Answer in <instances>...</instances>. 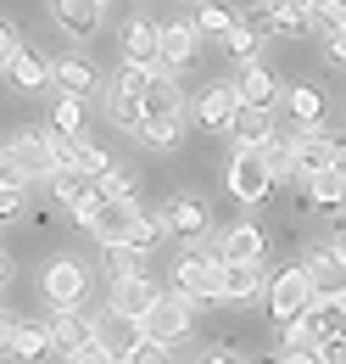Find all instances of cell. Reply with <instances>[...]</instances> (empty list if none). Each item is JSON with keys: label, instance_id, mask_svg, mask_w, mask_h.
I'll return each mask as SVG.
<instances>
[{"label": "cell", "instance_id": "obj_12", "mask_svg": "<svg viewBox=\"0 0 346 364\" xmlns=\"http://www.w3.org/2000/svg\"><path fill=\"white\" fill-rule=\"evenodd\" d=\"M162 230H173V235H184V241H201L207 230H213V213H207V202L201 196H173L168 208H162V219H157Z\"/></svg>", "mask_w": 346, "mask_h": 364}, {"label": "cell", "instance_id": "obj_14", "mask_svg": "<svg viewBox=\"0 0 346 364\" xmlns=\"http://www.w3.org/2000/svg\"><path fill=\"white\" fill-rule=\"evenodd\" d=\"M235 107H240L235 85H207V90L196 95V124H201V129H213V135H223V129H229V118H235Z\"/></svg>", "mask_w": 346, "mask_h": 364}, {"label": "cell", "instance_id": "obj_37", "mask_svg": "<svg viewBox=\"0 0 346 364\" xmlns=\"http://www.w3.org/2000/svg\"><path fill=\"white\" fill-rule=\"evenodd\" d=\"M291 151H296V135H274L262 140V157H268V168H274V180H291Z\"/></svg>", "mask_w": 346, "mask_h": 364}, {"label": "cell", "instance_id": "obj_5", "mask_svg": "<svg viewBox=\"0 0 346 364\" xmlns=\"http://www.w3.org/2000/svg\"><path fill=\"white\" fill-rule=\"evenodd\" d=\"M40 291H45V303H50V309H79V303H84V291H89L84 264H79V258H56V264H45Z\"/></svg>", "mask_w": 346, "mask_h": 364}, {"label": "cell", "instance_id": "obj_31", "mask_svg": "<svg viewBox=\"0 0 346 364\" xmlns=\"http://www.w3.org/2000/svg\"><path fill=\"white\" fill-rule=\"evenodd\" d=\"M285 107H291V118H296L302 129H318V118H324V90H313V85H296V90L285 95Z\"/></svg>", "mask_w": 346, "mask_h": 364}, {"label": "cell", "instance_id": "obj_45", "mask_svg": "<svg viewBox=\"0 0 346 364\" xmlns=\"http://www.w3.org/2000/svg\"><path fill=\"white\" fill-rule=\"evenodd\" d=\"M0 185H6V191H23V174H17V163H11V151H6V146H0Z\"/></svg>", "mask_w": 346, "mask_h": 364}, {"label": "cell", "instance_id": "obj_50", "mask_svg": "<svg viewBox=\"0 0 346 364\" xmlns=\"http://www.w3.org/2000/svg\"><path fill=\"white\" fill-rule=\"evenodd\" d=\"M330 174L346 185V146H335V163H330Z\"/></svg>", "mask_w": 346, "mask_h": 364}, {"label": "cell", "instance_id": "obj_49", "mask_svg": "<svg viewBox=\"0 0 346 364\" xmlns=\"http://www.w3.org/2000/svg\"><path fill=\"white\" fill-rule=\"evenodd\" d=\"M11 325H17V314H6V309H0V353L11 348Z\"/></svg>", "mask_w": 346, "mask_h": 364}, {"label": "cell", "instance_id": "obj_53", "mask_svg": "<svg viewBox=\"0 0 346 364\" xmlns=\"http://www.w3.org/2000/svg\"><path fill=\"white\" fill-rule=\"evenodd\" d=\"M335 230H341V241H335V252L346 258V219H335Z\"/></svg>", "mask_w": 346, "mask_h": 364}, {"label": "cell", "instance_id": "obj_25", "mask_svg": "<svg viewBox=\"0 0 346 364\" xmlns=\"http://www.w3.org/2000/svg\"><path fill=\"white\" fill-rule=\"evenodd\" d=\"M123 56H129V68H157V23H145V17L123 23Z\"/></svg>", "mask_w": 346, "mask_h": 364}, {"label": "cell", "instance_id": "obj_24", "mask_svg": "<svg viewBox=\"0 0 346 364\" xmlns=\"http://www.w3.org/2000/svg\"><path fill=\"white\" fill-rule=\"evenodd\" d=\"M50 85L62 95H79V101H84V95L95 90V68H89L84 56H62V62H50Z\"/></svg>", "mask_w": 346, "mask_h": 364}, {"label": "cell", "instance_id": "obj_42", "mask_svg": "<svg viewBox=\"0 0 346 364\" xmlns=\"http://www.w3.org/2000/svg\"><path fill=\"white\" fill-rule=\"evenodd\" d=\"M17 50H23V34H17L11 23H0V73L11 68V56H17Z\"/></svg>", "mask_w": 346, "mask_h": 364}, {"label": "cell", "instance_id": "obj_33", "mask_svg": "<svg viewBox=\"0 0 346 364\" xmlns=\"http://www.w3.org/2000/svg\"><path fill=\"white\" fill-rule=\"evenodd\" d=\"M307 17L313 28L330 40V34H346V0H307Z\"/></svg>", "mask_w": 346, "mask_h": 364}, {"label": "cell", "instance_id": "obj_51", "mask_svg": "<svg viewBox=\"0 0 346 364\" xmlns=\"http://www.w3.org/2000/svg\"><path fill=\"white\" fill-rule=\"evenodd\" d=\"M285 364H318V353H279Z\"/></svg>", "mask_w": 346, "mask_h": 364}, {"label": "cell", "instance_id": "obj_27", "mask_svg": "<svg viewBox=\"0 0 346 364\" xmlns=\"http://www.w3.org/2000/svg\"><path fill=\"white\" fill-rule=\"evenodd\" d=\"M6 73H11V85H17V90H45V85H50V62H45L40 50H17Z\"/></svg>", "mask_w": 346, "mask_h": 364}, {"label": "cell", "instance_id": "obj_38", "mask_svg": "<svg viewBox=\"0 0 346 364\" xmlns=\"http://www.w3.org/2000/svg\"><path fill=\"white\" fill-rule=\"evenodd\" d=\"M229 23H240V17H235L229 6H218V0H207V6L196 11V34H223Z\"/></svg>", "mask_w": 346, "mask_h": 364}, {"label": "cell", "instance_id": "obj_13", "mask_svg": "<svg viewBox=\"0 0 346 364\" xmlns=\"http://www.w3.org/2000/svg\"><path fill=\"white\" fill-rule=\"evenodd\" d=\"M45 331H50V348L56 353H79L89 336H95V319L79 314V309H56V314L45 319Z\"/></svg>", "mask_w": 346, "mask_h": 364}, {"label": "cell", "instance_id": "obj_19", "mask_svg": "<svg viewBox=\"0 0 346 364\" xmlns=\"http://www.w3.org/2000/svg\"><path fill=\"white\" fill-rule=\"evenodd\" d=\"M268 269L262 264H223V303H257Z\"/></svg>", "mask_w": 346, "mask_h": 364}, {"label": "cell", "instance_id": "obj_28", "mask_svg": "<svg viewBox=\"0 0 346 364\" xmlns=\"http://www.w3.org/2000/svg\"><path fill=\"white\" fill-rule=\"evenodd\" d=\"M45 129H50V135H67V140H84V101H79V95H56Z\"/></svg>", "mask_w": 346, "mask_h": 364}, {"label": "cell", "instance_id": "obj_32", "mask_svg": "<svg viewBox=\"0 0 346 364\" xmlns=\"http://www.w3.org/2000/svg\"><path fill=\"white\" fill-rule=\"evenodd\" d=\"M106 118H112L118 129H140L145 107H140V95H129L123 85H112V95H106Z\"/></svg>", "mask_w": 346, "mask_h": 364}, {"label": "cell", "instance_id": "obj_34", "mask_svg": "<svg viewBox=\"0 0 346 364\" xmlns=\"http://www.w3.org/2000/svg\"><path fill=\"white\" fill-rule=\"evenodd\" d=\"M307 185V208H341L346 202V185L324 168V174H313V180H302Z\"/></svg>", "mask_w": 346, "mask_h": 364}, {"label": "cell", "instance_id": "obj_35", "mask_svg": "<svg viewBox=\"0 0 346 364\" xmlns=\"http://www.w3.org/2000/svg\"><path fill=\"white\" fill-rule=\"evenodd\" d=\"M218 40H223V50H229L235 62H257V46H262V34H252L246 23H229V28L218 34Z\"/></svg>", "mask_w": 346, "mask_h": 364}, {"label": "cell", "instance_id": "obj_6", "mask_svg": "<svg viewBox=\"0 0 346 364\" xmlns=\"http://www.w3.org/2000/svg\"><path fill=\"white\" fill-rule=\"evenodd\" d=\"M307 291H313V303H341V291H346V258L335 252V247H313L307 252Z\"/></svg>", "mask_w": 346, "mask_h": 364}, {"label": "cell", "instance_id": "obj_20", "mask_svg": "<svg viewBox=\"0 0 346 364\" xmlns=\"http://www.w3.org/2000/svg\"><path fill=\"white\" fill-rule=\"evenodd\" d=\"M50 17L73 34V40H89L101 28V0H50Z\"/></svg>", "mask_w": 346, "mask_h": 364}, {"label": "cell", "instance_id": "obj_55", "mask_svg": "<svg viewBox=\"0 0 346 364\" xmlns=\"http://www.w3.org/2000/svg\"><path fill=\"white\" fill-rule=\"evenodd\" d=\"M291 6H307V0H291Z\"/></svg>", "mask_w": 346, "mask_h": 364}, {"label": "cell", "instance_id": "obj_56", "mask_svg": "<svg viewBox=\"0 0 346 364\" xmlns=\"http://www.w3.org/2000/svg\"><path fill=\"white\" fill-rule=\"evenodd\" d=\"M101 6H106V0H101Z\"/></svg>", "mask_w": 346, "mask_h": 364}, {"label": "cell", "instance_id": "obj_46", "mask_svg": "<svg viewBox=\"0 0 346 364\" xmlns=\"http://www.w3.org/2000/svg\"><path fill=\"white\" fill-rule=\"evenodd\" d=\"M17 213H23V191H6L0 185V225H11Z\"/></svg>", "mask_w": 346, "mask_h": 364}, {"label": "cell", "instance_id": "obj_30", "mask_svg": "<svg viewBox=\"0 0 346 364\" xmlns=\"http://www.w3.org/2000/svg\"><path fill=\"white\" fill-rule=\"evenodd\" d=\"M151 112H179V85H173L168 68H151V85H145V118Z\"/></svg>", "mask_w": 346, "mask_h": 364}, {"label": "cell", "instance_id": "obj_29", "mask_svg": "<svg viewBox=\"0 0 346 364\" xmlns=\"http://www.w3.org/2000/svg\"><path fill=\"white\" fill-rule=\"evenodd\" d=\"M89 191H95V180H89L84 168H50V196H56V202L73 208V202H84Z\"/></svg>", "mask_w": 346, "mask_h": 364}, {"label": "cell", "instance_id": "obj_52", "mask_svg": "<svg viewBox=\"0 0 346 364\" xmlns=\"http://www.w3.org/2000/svg\"><path fill=\"white\" fill-rule=\"evenodd\" d=\"M11 280V258H6V247H0V286Z\"/></svg>", "mask_w": 346, "mask_h": 364}, {"label": "cell", "instance_id": "obj_39", "mask_svg": "<svg viewBox=\"0 0 346 364\" xmlns=\"http://www.w3.org/2000/svg\"><path fill=\"white\" fill-rule=\"evenodd\" d=\"M95 191H101V196H129V202H134V174H123V168H106V174L95 180Z\"/></svg>", "mask_w": 346, "mask_h": 364}, {"label": "cell", "instance_id": "obj_11", "mask_svg": "<svg viewBox=\"0 0 346 364\" xmlns=\"http://www.w3.org/2000/svg\"><path fill=\"white\" fill-rule=\"evenodd\" d=\"M6 151H11V163H17V174L34 185V180H50V140L45 129H23V135L6 140Z\"/></svg>", "mask_w": 346, "mask_h": 364}, {"label": "cell", "instance_id": "obj_40", "mask_svg": "<svg viewBox=\"0 0 346 364\" xmlns=\"http://www.w3.org/2000/svg\"><path fill=\"white\" fill-rule=\"evenodd\" d=\"M79 168H84L89 180H101V174L112 168V157H106L101 146H89V140H79Z\"/></svg>", "mask_w": 346, "mask_h": 364}, {"label": "cell", "instance_id": "obj_54", "mask_svg": "<svg viewBox=\"0 0 346 364\" xmlns=\"http://www.w3.org/2000/svg\"><path fill=\"white\" fill-rule=\"evenodd\" d=\"M262 364H285V359H262Z\"/></svg>", "mask_w": 346, "mask_h": 364}, {"label": "cell", "instance_id": "obj_22", "mask_svg": "<svg viewBox=\"0 0 346 364\" xmlns=\"http://www.w3.org/2000/svg\"><path fill=\"white\" fill-rule=\"evenodd\" d=\"M17 364H40L50 353V331H45V319H17L11 325V348H6Z\"/></svg>", "mask_w": 346, "mask_h": 364}, {"label": "cell", "instance_id": "obj_4", "mask_svg": "<svg viewBox=\"0 0 346 364\" xmlns=\"http://www.w3.org/2000/svg\"><path fill=\"white\" fill-rule=\"evenodd\" d=\"M335 319H341L335 303H307L302 314L285 325V353H318L335 336Z\"/></svg>", "mask_w": 346, "mask_h": 364}, {"label": "cell", "instance_id": "obj_7", "mask_svg": "<svg viewBox=\"0 0 346 364\" xmlns=\"http://www.w3.org/2000/svg\"><path fill=\"white\" fill-rule=\"evenodd\" d=\"M262 297H268V314L279 319V325H291V319H296V314L307 309V303H313V291H307V274H302V264H296V269H279V274H268Z\"/></svg>", "mask_w": 346, "mask_h": 364}, {"label": "cell", "instance_id": "obj_10", "mask_svg": "<svg viewBox=\"0 0 346 364\" xmlns=\"http://www.w3.org/2000/svg\"><path fill=\"white\" fill-rule=\"evenodd\" d=\"M246 28H252V34H307V28H313V17H307V6L268 0V6H252Z\"/></svg>", "mask_w": 346, "mask_h": 364}, {"label": "cell", "instance_id": "obj_8", "mask_svg": "<svg viewBox=\"0 0 346 364\" xmlns=\"http://www.w3.org/2000/svg\"><path fill=\"white\" fill-rule=\"evenodd\" d=\"M134 219H140V208H134L129 196H101V208H95V219H89V235H95L101 247H118V241L134 235Z\"/></svg>", "mask_w": 346, "mask_h": 364}, {"label": "cell", "instance_id": "obj_23", "mask_svg": "<svg viewBox=\"0 0 346 364\" xmlns=\"http://www.w3.org/2000/svg\"><path fill=\"white\" fill-rule=\"evenodd\" d=\"M134 135H140L145 151H173V146L184 140V118H179V112H151V118H140Z\"/></svg>", "mask_w": 346, "mask_h": 364}, {"label": "cell", "instance_id": "obj_9", "mask_svg": "<svg viewBox=\"0 0 346 364\" xmlns=\"http://www.w3.org/2000/svg\"><path fill=\"white\" fill-rule=\"evenodd\" d=\"M335 146L341 135H324V129H302L296 135V151H291V180H313L335 163Z\"/></svg>", "mask_w": 346, "mask_h": 364}, {"label": "cell", "instance_id": "obj_18", "mask_svg": "<svg viewBox=\"0 0 346 364\" xmlns=\"http://www.w3.org/2000/svg\"><path fill=\"white\" fill-rule=\"evenodd\" d=\"M157 303V286H151V274H134V280H112V314H123V319H140L145 309Z\"/></svg>", "mask_w": 346, "mask_h": 364}, {"label": "cell", "instance_id": "obj_47", "mask_svg": "<svg viewBox=\"0 0 346 364\" xmlns=\"http://www.w3.org/2000/svg\"><path fill=\"white\" fill-rule=\"evenodd\" d=\"M330 62H335V68H346V34H330Z\"/></svg>", "mask_w": 346, "mask_h": 364}, {"label": "cell", "instance_id": "obj_1", "mask_svg": "<svg viewBox=\"0 0 346 364\" xmlns=\"http://www.w3.org/2000/svg\"><path fill=\"white\" fill-rule=\"evenodd\" d=\"M223 185H229V196L235 202H262L268 191H274V168H268V157H262V146H235L229 151V168H223Z\"/></svg>", "mask_w": 346, "mask_h": 364}, {"label": "cell", "instance_id": "obj_44", "mask_svg": "<svg viewBox=\"0 0 346 364\" xmlns=\"http://www.w3.org/2000/svg\"><path fill=\"white\" fill-rule=\"evenodd\" d=\"M318 364H346V331H335V336L318 348Z\"/></svg>", "mask_w": 346, "mask_h": 364}, {"label": "cell", "instance_id": "obj_26", "mask_svg": "<svg viewBox=\"0 0 346 364\" xmlns=\"http://www.w3.org/2000/svg\"><path fill=\"white\" fill-rule=\"evenodd\" d=\"M235 95H240L246 107H274L279 85H274V73H268V68H257V62H240V79H235Z\"/></svg>", "mask_w": 346, "mask_h": 364}, {"label": "cell", "instance_id": "obj_15", "mask_svg": "<svg viewBox=\"0 0 346 364\" xmlns=\"http://www.w3.org/2000/svg\"><path fill=\"white\" fill-rule=\"evenodd\" d=\"M95 342L123 364L134 348H140V319H123V314H112V309H106V319H95Z\"/></svg>", "mask_w": 346, "mask_h": 364}, {"label": "cell", "instance_id": "obj_21", "mask_svg": "<svg viewBox=\"0 0 346 364\" xmlns=\"http://www.w3.org/2000/svg\"><path fill=\"white\" fill-rule=\"evenodd\" d=\"M218 258L223 264H262V230L257 225H229L218 241Z\"/></svg>", "mask_w": 346, "mask_h": 364}, {"label": "cell", "instance_id": "obj_41", "mask_svg": "<svg viewBox=\"0 0 346 364\" xmlns=\"http://www.w3.org/2000/svg\"><path fill=\"white\" fill-rule=\"evenodd\" d=\"M123 364H173V359H168V348H162V342H145V336H140V348H134Z\"/></svg>", "mask_w": 346, "mask_h": 364}, {"label": "cell", "instance_id": "obj_2", "mask_svg": "<svg viewBox=\"0 0 346 364\" xmlns=\"http://www.w3.org/2000/svg\"><path fill=\"white\" fill-rule=\"evenodd\" d=\"M173 291L190 303H223V258L218 252H184L173 264Z\"/></svg>", "mask_w": 346, "mask_h": 364}, {"label": "cell", "instance_id": "obj_17", "mask_svg": "<svg viewBox=\"0 0 346 364\" xmlns=\"http://www.w3.org/2000/svg\"><path fill=\"white\" fill-rule=\"evenodd\" d=\"M190 56H196V28H184V23H168V28H157V68H190Z\"/></svg>", "mask_w": 346, "mask_h": 364}, {"label": "cell", "instance_id": "obj_48", "mask_svg": "<svg viewBox=\"0 0 346 364\" xmlns=\"http://www.w3.org/2000/svg\"><path fill=\"white\" fill-rule=\"evenodd\" d=\"M201 364H240V359H235L229 348H207V353H201Z\"/></svg>", "mask_w": 346, "mask_h": 364}, {"label": "cell", "instance_id": "obj_16", "mask_svg": "<svg viewBox=\"0 0 346 364\" xmlns=\"http://www.w3.org/2000/svg\"><path fill=\"white\" fill-rule=\"evenodd\" d=\"M223 135L235 140V146H262V140L274 135V107H246V101H240Z\"/></svg>", "mask_w": 346, "mask_h": 364}, {"label": "cell", "instance_id": "obj_3", "mask_svg": "<svg viewBox=\"0 0 346 364\" xmlns=\"http://www.w3.org/2000/svg\"><path fill=\"white\" fill-rule=\"evenodd\" d=\"M190 325H196L190 297H179V291H157V303L140 314V336H145V342L173 348V342H184V336H190Z\"/></svg>", "mask_w": 346, "mask_h": 364}, {"label": "cell", "instance_id": "obj_36", "mask_svg": "<svg viewBox=\"0 0 346 364\" xmlns=\"http://www.w3.org/2000/svg\"><path fill=\"white\" fill-rule=\"evenodd\" d=\"M140 258H145L140 247L118 241V247H106V274H112V280H134V274H145V269H140Z\"/></svg>", "mask_w": 346, "mask_h": 364}, {"label": "cell", "instance_id": "obj_43", "mask_svg": "<svg viewBox=\"0 0 346 364\" xmlns=\"http://www.w3.org/2000/svg\"><path fill=\"white\" fill-rule=\"evenodd\" d=\"M67 364H118V359H112V353H106V348H101V342L89 336V342L79 348V353H67Z\"/></svg>", "mask_w": 346, "mask_h": 364}]
</instances>
